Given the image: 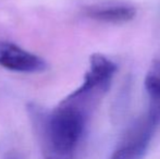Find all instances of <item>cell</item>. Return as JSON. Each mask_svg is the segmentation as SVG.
<instances>
[{
    "label": "cell",
    "mask_w": 160,
    "mask_h": 159,
    "mask_svg": "<svg viewBox=\"0 0 160 159\" xmlns=\"http://www.w3.org/2000/svg\"><path fill=\"white\" fill-rule=\"evenodd\" d=\"M2 159H23V158H22L20 153H18V152H15V151H11V152H8Z\"/></svg>",
    "instance_id": "obj_6"
},
{
    "label": "cell",
    "mask_w": 160,
    "mask_h": 159,
    "mask_svg": "<svg viewBox=\"0 0 160 159\" xmlns=\"http://www.w3.org/2000/svg\"><path fill=\"white\" fill-rule=\"evenodd\" d=\"M155 129L146 118L137 122L123 142L114 149L110 159H141L147 151Z\"/></svg>",
    "instance_id": "obj_3"
},
{
    "label": "cell",
    "mask_w": 160,
    "mask_h": 159,
    "mask_svg": "<svg viewBox=\"0 0 160 159\" xmlns=\"http://www.w3.org/2000/svg\"><path fill=\"white\" fill-rule=\"evenodd\" d=\"M144 85L148 96L146 119L157 127L160 124V51L150 62Z\"/></svg>",
    "instance_id": "obj_5"
},
{
    "label": "cell",
    "mask_w": 160,
    "mask_h": 159,
    "mask_svg": "<svg viewBox=\"0 0 160 159\" xmlns=\"http://www.w3.org/2000/svg\"><path fill=\"white\" fill-rule=\"evenodd\" d=\"M92 111L69 99L40 121V132L50 153L59 157L70 156L78 146Z\"/></svg>",
    "instance_id": "obj_1"
},
{
    "label": "cell",
    "mask_w": 160,
    "mask_h": 159,
    "mask_svg": "<svg viewBox=\"0 0 160 159\" xmlns=\"http://www.w3.org/2000/svg\"><path fill=\"white\" fill-rule=\"evenodd\" d=\"M85 15L101 23L124 24L136 17V9L123 2H103L85 8Z\"/></svg>",
    "instance_id": "obj_4"
},
{
    "label": "cell",
    "mask_w": 160,
    "mask_h": 159,
    "mask_svg": "<svg viewBox=\"0 0 160 159\" xmlns=\"http://www.w3.org/2000/svg\"><path fill=\"white\" fill-rule=\"evenodd\" d=\"M0 66L21 73H42L48 68L42 57L25 50L14 42L0 40Z\"/></svg>",
    "instance_id": "obj_2"
}]
</instances>
